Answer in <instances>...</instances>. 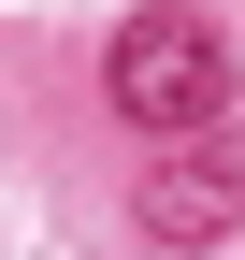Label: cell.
<instances>
[{
  "label": "cell",
  "mask_w": 245,
  "mask_h": 260,
  "mask_svg": "<svg viewBox=\"0 0 245 260\" xmlns=\"http://www.w3.org/2000/svg\"><path fill=\"white\" fill-rule=\"evenodd\" d=\"M101 87H115V116H130L144 145H188V130L231 116V29L202 15V0H144L101 44Z\"/></svg>",
  "instance_id": "1"
},
{
  "label": "cell",
  "mask_w": 245,
  "mask_h": 260,
  "mask_svg": "<svg viewBox=\"0 0 245 260\" xmlns=\"http://www.w3.org/2000/svg\"><path fill=\"white\" fill-rule=\"evenodd\" d=\"M231 217H245V159L217 145V130H188V159L144 174V232H159V246H217Z\"/></svg>",
  "instance_id": "2"
}]
</instances>
